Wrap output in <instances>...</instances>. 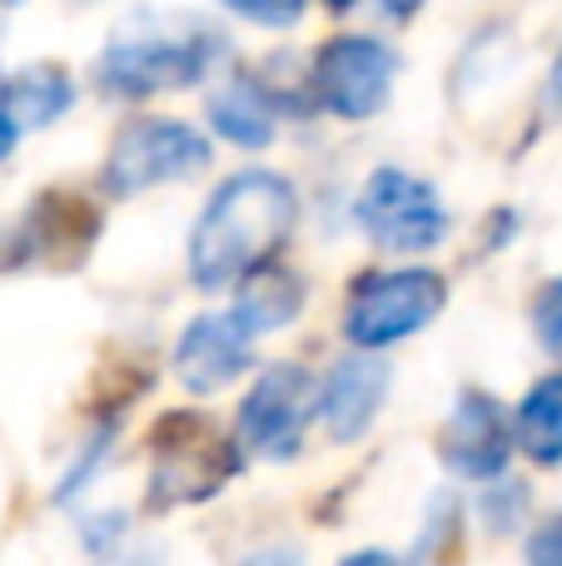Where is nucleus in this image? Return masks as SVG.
I'll return each instance as SVG.
<instances>
[{
  "mask_svg": "<svg viewBox=\"0 0 562 566\" xmlns=\"http://www.w3.org/2000/svg\"><path fill=\"white\" fill-rule=\"evenodd\" d=\"M225 6L235 10L239 20H249V25L284 30V25H294V20H304L309 0H225Z\"/></svg>",
  "mask_w": 562,
  "mask_h": 566,
  "instance_id": "obj_17",
  "label": "nucleus"
},
{
  "mask_svg": "<svg viewBox=\"0 0 562 566\" xmlns=\"http://www.w3.org/2000/svg\"><path fill=\"white\" fill-rule=\"evenodd\" d=\"M354 219L384 254H428V249H438L448 239L444 195L428 179L394 165L368 175V185L358 189Z\"/></svg>",
  "mask_w": 562,
  "mask_h": 566,
  "instance_id": "obj_4",
  "label": "nucleus"
},
{
  "mask_svg": "<svg viewBox=\"0 0 562 566\" xmlns=\"http://www.w3.org/2000/svg\"><path fill=\"white\" fill-rule=\"evenodd\" d=\"M528 562H538V566H562V512H558V517H548L543 527L528 537Z\"/></svg>",
  "mask_w": 562,
  "mask_h": 566,
  "instance_id": "obj_19",
  "label": "nucleus"
},
{
  "mask_svg": "<svg viewBox=\"0 0 562 566\" xmlns=\"http://www.w3.org/2000/svg\"><path fill=\"white\" fill-rule=\"evenodd\" d=\"M229 40L195 10H129L100 50V85L110 95L149 99L195 90L225 60Z\"/></svg>",
  "mask_w": 562,
  "mask_h": 566,
  "instance_id": "obj_2",
  "label": "nucleus"
},
{
  "mask_svg": "<svg viewBox=\"0 0 562 566\" xmlns=\"http://www.w3.org/2000/svg\"><path fill=\"white\" fill-rule=\"evenodd\" d=\"M6 95H10V115H15L20 135H25V129L55 125V119L75 105V80H70L60 65L35 60V65L6 75Z\"/></svg>",
  "mask_w": 562,
  "mask_h": 566,
  "instance_id": "obj_15",
  "label": "nucleus"
},
{
  "mask_svg": "<svg viewBox=\"0 0 562 566\" xmlns=\"http://www.w3.org/2000/svg\"><path fill=\"white\" fill-rule=\"evenodd\" d=\"M324 6H329V10H334V15H344V10H354V6H358V0H324Z\"/></svg>",
  "mask_w": 562,
  "mask_h": 566,
  "instance_id": "obj_23",
  "label": "nucleus"
},
{
  "mask_svg": "<svg viewBox=\"0 0 562 566\" xmlns=\"http://www.w3.org/2000/svg\"><path fill=\"white\" fill-rule=\"evenodd\" d=\"M299 189L274 169H239L209 195L205 214L189 234V279L195 289L219 293L259 264L274 259V249L294 234Z\"/></svg>",
  "mask_w": 562,
  "mask_h": 566,
  "instance_id": "obj_1",
  "label": "nucleus"
},
{
  "mask_svg": "<svg viewBox=\"0 0 562 566\" xmlns=\"http://www.w3.org/2000/svg\"><path fill=\"white\" fill-rule=\"evenodd\" d=\"M388 382H394V373H388L384 358H374V353H358V358H344L329 368V378L314 388V412L319 422H324V432L334 442H358L368 428H374L378 408H384L388 398Z\"/></svg>",
  "mask_w": 562,
  "mask_h": 566,
  "instance_id": "obj_9",
  "label": "nucleus"
},
{
  "mask_svg": "<svg viewBox=\"0 0 562 566\" xmlns=\"http://www.w3.org/2000/svg\"><path fill=\"white\" fill-rule=\"evenodd\" d=\"M209 125L239 149H264L274 145V99L264 95V85L249 75H235L209 95L205 105Z\"/></svg>",
  "mask_w": 562,
  "mask_h": 566,
  "instance_id": "obj_12",
  "label": "nucleus"
},
{
  "mask_svg": "<svg viewBox=\"0 0 562 566\" xmlns=\"http://www.w3.org/2000/svg\"><path fill=\"white\" fill-rule=\"evenodd\" d=\"M249 358H254V338L235 323V313H205L179 333L175 373L189 392L209 398V392L229 388L235 378H244Z\"/></svg>",
  "mask_w": 562,
  "mask_h": 566,
  "instance_id": "obj_10",
  "label": "nucleus"
},
{
  "mask_svg": "<svg viewBox=\"0 0 562 566\" xmlns=\"http://www.w3.org/2000/svg\"><path fill=\"white\" fill-rule=\"evenodd\" d=\"M235 472V458L219 462V442L195 438V442H165L159 448V468L149 482V502L155 507H179V502H199Z\"/></svg>",
  "mask_w": 562,
  "mask_h": 566,
  "instance_id": "obj_11",
  "label": "nucleus"
},
{
  "mask_svg": "<svg viewBox=\"0 0 562 566\" xmlns=\"http://www.w3.org/2000/svg\"><path fill=\"white\" fill-rule=\"evenodd\" d=\"M523 507H528V492L518 488V482H498V488H483V517L493 522L498 532L513 527Z\"/></svg>",
  "mask_w": 562,
  "mask_h": 566,
  "instance_id": "obj_18",
  "label": "nucleus"
},
{
  "mask_svg": "<svg viewBox=\"0 0 562 566\" xmlns=\"http://www.w3.org/2000/svg\"><path fill=\"white\" fill-rule=\"evenodd\" d=\"M299 308H304V283H299V274L259 264L254 274H244V289H239V298L229 313H235V323L249 333V338H264V333L294 323Z\"/></svg>",
  "mask_w": 562,
  "mask_h": 566,
  "instance_id": "obj_13",
  "label": "nucleus"
},
{
  "mask_svg": "<svg viewBox=\"0 0 562 566\" xmlns=\"http://www.w3.org/2000/svg\"><path fill=\"white\" fill-rule=\"evenodd\" d=\"M15 139H20V125L10 115V95H6V75H0V159L15 155Z\"/></svg>",
  "mask_w": 562,
  "mask_h": 566,
  "instance_id": "obj_20",
  "label": "nucleus"
},
{
  "mask_svg": "<svg viewBox=\"0 0 562 566\" xmlns=\"http://www.w3.org/2000/svg\"><path fill=\"white\" fill-rule=\"evenodd\" d=\"M418 6H424V0H384V10L394 20H408V15H418Z\"/></svg>",
  "mask_w": 562,
  "mask_h": 566,
  "instance_id": "obj_22",
  "label": "nucleus"
},
{
  "mask_svg": "<svg viewBox=\"0 0 562 566\" xmlns=\"http://www.w3.org/2000/svg\"><path fill=\"white\" fill-rule=\"evenodd\" d=\"M533 333L543 353L562 368V279H548L533 298Z\"/></svg>",
  "mask_w": 562,
  "mask_h": 566,
  "instance_id": "obj_16",
  "label": "nucleus"
},
{
  "mask_svg": "<svg viewBox=\"0 0 562 566\" xmlns=\"http://www.w3.org/2000/svg\"><path fill=\"white\" fill-rule=\"evenodd\" d=\"M548 105L562 115V50H558V60H553V75H548Z\"/></svg>",
  "mask_w": 562,
  "mask_h": 566,
  "instance_id": "obj_21",
  "label": "nucleus"
},
{
  "mask_svg": "<svg viewBox=\"0 0 562 566\" xmlns=\"http://www.w3.org/2000/svg\"><path fill=\"white\" fill-rule=\"evenodd\" d=\"M513 448H523L538 468L562 462V373H548L523 392L513 412Z\"/></svg>",
  "mask_w": 562,
  "mask_h": 566,
  "instance_id": "obj_14",
  "label": "nucleus"
},
{
  "mask_svg": "<svg viewBox=\"0 0 562 566\" xmlns=\"http://www.w3.org/2000/svg\"><path fill=\"white\" fill-rule=\"evenodd\" d=\"M398 55L374 35H339L314 55V95L339 119H374L388 105Z\"/></svg>",
  "mask_w": 562,
  "mask_h": 566,
  "instance_id": "obj_7",
  "label": "nucleus"
},
{
  "mask_svg": "<svg viewBox=\"0 0 562 566\" xmlns=\"http://www.w3.org/2000/svg\"><path fill=\"white\" fill-rule=\"evenodd\" d=\"M448 283L434 269H394V274H364L348 293L344 308V333L354 348H388L404 343L414 333H424L428 323L444 313Z\"/></svg>",
  "mask_w": 562,
  "mask_h": 566,
  "instance_id": "obj_3",
  "label": "nucleus"
},
{
  "mask_svg": "<svg viewBox=\"0 0 562 566\" xmlns=\"http://www.w3.org/2000/svg\"><path fill=\"white\" fill-rule=\"evenodd\" d=\"M314 388L319 382L299 363H269L239 402V448L269 462L294 458L314 412Z\"/></svg>",
  "mask_w": 562,
  "mask_h": 566,
  "instance_id": "obj_6",
  "label": "nucleus"
},
{
  "mask_svg": "<svg viewBox=\"0 0 562 566\" xmlns=\"http://www.w3.org/2000/svg\"><path fill=\"white\" fill-rule=\"evenodd\" d=\"M438 452L458 478L488 482L508 468L513 458V428H508V412L498 408L493 392H458L454 412H448L444 432H438Z\"/></svg>",
  "mask_w": 562,
  "mask_h": 566,
  "instance_id": "obj_8",
  "label": "nucleus"
},
{
  "mask_svg": "<svg viewBox=\"0 0 562 566\" xmlns=\"http://www.w3.org/2000/svg\"><path fill=\"white\" fill-rule=\"evenodd\" d=\"M209 165V139L199 129L179 125V119H139L125 125L119 139L110 145L105 159V189L115 199L145 195L155 185H175Z\"/></svg>",
  "mask_w": 562,
  "mask_h": 566,
  "instance_id": "obj_5",
  "label": "nucleus"
}]
</instances>
